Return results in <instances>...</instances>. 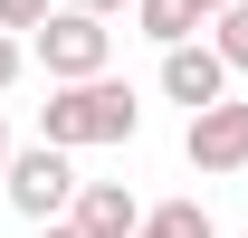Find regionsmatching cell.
I'll list each match as a JSON object with an SVG mask.
<instances>
[{
	"label": "cell",
	"instance_id": "cell-1",
	"mask_svg": "<svg viewBox=\"0 0 248 238\" xmlns=\"http://www.w3.org/2000/svg\"><path fill=\"white\" fill-rule=\"evenodd\" d=\"M134 124H143V105H134V86L124 76H86V86H48V105H38V143H134Z\"/></svg>",
	"mask_w": 248,
	"mask_h": 238
},
{
	"label": "cell",
	"instance_id": "cell-2",
	"mask_svg": "<svg viewBox=\"0 0 248 238\" xmlns=\"http://www.w3.org/2000/svg\"><path fill=\"white\" fill-rule=\"evenodd\" d=\"M0 191H10V209H19V219H38V229H48V219H67V209H77V191H86V181H77V162H67L58 143H29V152H10V181H0Z\"/></svg>",
	"mask_w": 248,
	"mask_h": 238
},
{
	"label": "cell",
	"instance_id": "cell-3",
	"mask_svg": "<svg viewBox=\"0 0 248 238\" xmlns=\"http://www.w3.org/2000/svg\"><path fill=\"white\" fill-rule=\"evenodd\" d=\"M105 58H115V29H105V19H86V10H58V19L38 29V67H48L58 86L105 76Z\"/></svg>",
	"mask_w": 248,
	"mask_h": 238
},
{
	"label": "cell",
	"instance_id": "cell-4",
	"mask_svg": "<svg viewBox=\"0 0 248 238\" xmlns=\"http://www.w3.org/2000/svg\"><path fill=\"white\" fill-rule=\"evenodd\" d=\"M182 152H191V172H248V95H229V105H210V115H191Z\"/></svg>",
	"mask_w": 248,
	"mask_h": 238
},
{
	"label": "cell",
	"instance_id": "cell-5",
	"mask_svg": "<svg viewBox=\"0 0 248 238\" xmlns=\"http://www.w3.org/2000/svg\"><path fill=\"white\" fill-rule=\"evenodd\" d=\"M162 95L191 105V115L229 105V58H219V48H162Z\"/></svg>",
	"mask_w": 248,
	"mask_h": 238
},
{
	"label": "cell",
	"instance_id": "cell-6",
	"mask_svg": "<svg viewBox=\"0 0 248 238\" xmlns=\"http://www.w3.org/2000/svg\"><path fill=\"white\" fill-rule=\"evenodd\" d=\"M143 219H153V209L134 200L124 181H86L77 209H67V229H77V238H143Z\"/></svg>",
	"mask_w": 248,
	"mask_h": 238
},
{
	"label": "cell",
	"instance_id": "cell-7",
	"mask_svg": "<svg viewBox=\"0 0 248 238\" xmlns=\"http://www.w3.org/2000/svg\"><path fill=\"white\" fill-rule=\"evenodd\" d=\"M134 29L162 38V48H191V29H201V0H134Z\"/></svg>",
	"mask_w": 248,
	"mask_h": 238
},
{
	"label": "cell",
	"instance_id": "cell-8",
	"mask_svg": "<svg viewBox=\"0 0 248 238\" xmlns=\"http://www.w3.org/2000/svg\"><path fill=\"white\" fill-rule=\"evenodd\" d=\"M143 238H210V219H201L191 200H172V209H153V219H143Z\"/></svg>",
	"mask_w": 248,
	"mask_h": 238
},
{
	"label": "cell",
	"instance_id": "cell-9",
	"mask_svg": "<svg viewBox=\"0 0 248 238\" xmlns=\"http://www.w3.org/2000/svg\"><path fill=\"white\" fill-rule=\"evenodd\" d=\"M219 58L248 76V0H229V10H219Z\"/></svg>",
	"mask_w": 248,
	"mask_h": 238
},
{
	"label": "cell",
	"instance_id": "cell-10",
	"mask_svg": "<svg viewBox=\"0 0 248 238\" xmlns=\"http://www.w3.org/2000/svg\"><path fill=\"white\" fill-rule=\"evenodd\" d=\"M48 19H58V0H0V29H10V38H19V29H48Z\"/></svg>",
	"mask_w": 248,
	"mask_h": 238
},
{
	"label": "cell",
	"instance_id": "cell-11",
	"mask_svg": "<svg viewBox=\"0 0 248 238\" xmlns=\"http://www.w3.org/2000/svg\"><path fill=\"white\" fill-rule=\"evenodd\" d=\"M67 10H86V19H115V10H134V0H67Z\"/></svg>",
	"mask_w": 248,
	"mask_h": 238
},
{
	"label": "cell",
	"instance_id": "cell-12",
	"mask_svg": "<svg viewBox=\"0 0 248 238\" xmlns=\"http://www.w3.org/2000/svg\"><path fill=\"white\" fill-rule=\"evenodd\" d=\"M10 76H19V38L0 29V86H10Z\"/></svg>",
	"mask_w": 248,
	"mask_h": 238
},
{
	"label": "cell",
	"instance_id": "cell-13",
	"mask_svg": "<svg viewBox=\"0 0 248 238\" xmlns=\"http://www.w3.org/2000/svg\"><path fill=\"white\" fill-rule=\"evenodd\" d=\"M38 238H77V229H67V219H48V229H38Z\"/></svg>",
	"mask_w": 248,
	"mask_h": 238
},
{
	"label": "cell",
	"instance_id": "cell-14",
	"mask_svg": "<svg viewBox=\"0 0 248 238\" xmlns=\"http://www.w3.org/2000/svg\"><path fill=\"white\" fill-rule=\"evenodd\" d=\"M0 181H10V143H0Z\"/></svg>",
	"mask_w": 248,
	"mask_h": 238
},
{
	"label": "cell",
	"instance_id": "cell-15",
	"mask_svg": "<svg viewBox=\"0 0 248 238\" xmlns=\"http://www.w3.org/2000/svg\"><path fill=\"white\" fill-rule=\"evenodd\" d=\"M201 10H229V0H201Z\"/></svg>",
	"mask_w": 248,
	"mask_h": 238
},
{
	"label": "cell",
	"instance_id": "cell-16",
	"mask_svg": "<svg viewBox=\"0 0 248 238\" xmlns=\"http://www.w3.org/2000/svg\"><path fill=\"white\" fill-rule=\"evenodd\" d=\"M239 238H248V229H239Z\"/></svg>",
	"mask_w": 248,
	"mask_h": 238
}]
</instances>
